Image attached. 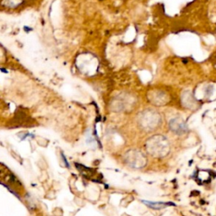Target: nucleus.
<instances>
[{
    "instance_id": "obj_4",
    "label": "nucleus",
    "mask_w": 216,
    "mask_h": 216,
    "mask_svg": "<svg viewBox=\"0 0 216 216\" xmlns=\"http://www.w3.org/2000/svg\"><path fill=\"white\" fill-rule=\"evenodd\" d=\"M170 129L177 135L185 134L188 131V127L186 122L181 117H175L172 118L169 122Z\"/></svg>"
},
{
    "instance_id": "obj_3",
    "label": "nucleus",
    "mask_w": 216,
    "mask_h": 216,
    "mask_svg": "<svg viewBox=\"0 0 216 216\" xmlns=\"http://www.w3.org/2000/svg\"><path fill=\"white\" fill-rule=\"evenodd\" d=\"M125 161L128 166L133 168H142L147 163L146 156L138 150L128 151L125 155Z\"/></svg>"
},
{
    "instance_id": "obj_1",
    "label": "nucleus",
    "mask_w": 216,
    "mask_h": 216,
    "mask_svg": "<svg viewBox=\"0 0 216 216\" xmlns=\"http://www.w3.org/2000/svg\"><path fill=\"white\" fill-rule=\"evenodd\" d=\"M146 148L148 152L152 156L161 158L169 154L170 143L166 137L155 135L147 141Z\"/></svg>"
},
{
    "instance_id": "obj_2",
    "label": "nucleus",
    "mask_w": 216,
    "mask_h": 216,
    "mask_svg": "<svg viewBox=\"0 0 216 216\" xmlns=\"http://www.w3.org/2000/svg\"><path fill=\"white\" fill-rule=\"evenodd\" d=\"M161 116L157 111L154 110H146L140 113L139 123L143 129L146 131L154 130L160 126Z\"/></svg>"
}]
</instances>
